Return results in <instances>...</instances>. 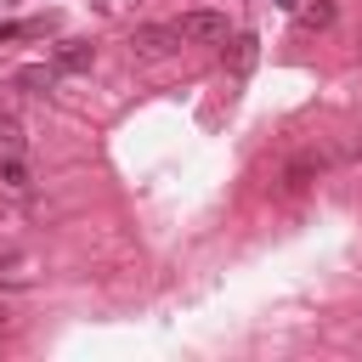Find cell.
Listing matches in <instances>:
<instances>
[{
  "mask_svg": "<svg viewBox=\"0 0 362 362\" xmlns=\"http://www.w3.org/2000/svg\"><path fill=\"white\" fill-rule=\"evenodd\" d=\"M175 45H181L175 23H141V28H130V51L136 57H170Z\"/></svg>",
  "mask_w": 362,
  "mask_h": 362,
  "instance_id": "cell-1",
  "label": "cell"
},
{
  "mask_svg": "<svg viewBox=\"0 0 362 362\" xmlns=\"http://www.w3.org/2000/svg\"><path fill=\"white\" fill-rule=\"evenodd\" d=\"M175 28H181V40H198V45H221V40L232 34L226 11H187Z\"/></svg>",
  "mask_w": 362,
  "mask_h": 362,
  "instance_id": "cell-2",
  "label": "cell"
},
{
  "mask_svg": "<svg viewBox=\"0 0 362 362\" xmlns=\"http://www.w3.org/2000/svg\"><path fill=\"white\" fill-rule=\"evenodd\" d=\"M0 192H6V198H28V192H34V170H28L23 153L0 158Z\"/></svg>",
  "mask_w": 362,
  "mask_h": 362,
  "instance_id": "cell-3",
  "label": "cell"
},
{
  "mask_svg": "<svg viewBox=\"0 0 362 362\" xmlns=\"http://www.w3.org/2000/svg\"><path fill=\"white\" fill-rule=\"evenodd\" d=\"M51 62H57V74H85V68L96 62V45H90V40H62V45L51 51Z\"/></svg>",
  "mask_w": 362,
  "mask_h": 362,
  "instance_id": "cell-4",
  "label": "cell"
},
{
  "mask_svg": "<svg viewBox=\"0 0 362 362\" xmlns=\"http://www.w3.org/2000/svg\"><path fill=\"white\" fill-rule=\"evenodd\" d=\"M11 85H23L28 96H45V90H57V62H28L11 74Z\"/></svg>",
  "mask_w": 362,
  "mask_h": 362,
  "instance_id": "cell-5",
  "label": "cell"
},
{
  "mask_svg": "<svg viewBox=\"0 0 362 362\" xmlns=\"http://www.w3.org/2000/svg\"><path fill=\"white\" fill-rule=\"evenodd\" d=\"M317 170H322V153H300V158L283 170V192H300V187H305Z\"/></svg>",
  "mask_w": 362,
  "mask_h": 362,
  "instance_id": "cell-6",
  "label": "cell"
},
{
  "mask_svg": "<svg viewBox=\"0 0 362 362\" xmlns=\"http://www.w3.org/2000/svg\"><path fill=\"white\" fill-rule=\"evenodd\" d=\"M255 57H260V40H255V34H238V40H232V51H226V68H232V74H249V68H255Z\"/></svg>",
  "mask_w": 362,
  "mask_h": 362,
  "instance_id": "cell-7",
  "label": "cell"
},
{
  "mask_svg": "<svg viewBox=\"0 0 362 362\" xmlns=\"http://www.w3.org/2000/svg\"><path fill=\"white\" fill-rule=\"evenodd\" d=\"M11 153H28V136H23V124H17V119H6V113H0V158H11Z\"/></svg>",
  "mask_w": 362,
  "mask_h": 362,
  "instance_id": "cell-8",
  "label": "cell"
},
{
  "mask_svg": "<svg viewBox=\"0 0 362 362\" xmlns=\"http://www.w3.org/2000/svg\"><path fill=\"white\" fill-rule=\"evenodd\" d=\"M334 23V0H311V6H300V28H328Z\"/></svg>",
  "mask_w": 362,
  "mask_h": 362,
  "instance_id": "cell-9",
  "label": "cell"
},
{
  "mask_svg": "<svg viewBox=\"0 0 362 362\" xmlns=\"http://www.w3.org/2000/svg\"><path fill=\"white\" fill-rule=\"evenodd\" d=\"M23 272H28V255L6 243V249H0V277H23Z\"/></svg>",
  "mask_w": 362,
  "mask_h": 362,
  "instance_id": "cell-10",
  "label": "cell"
},
{
  "mask_svg": "<svg viewBox=\"0 0 362 362\" xmlns=\"http://www.w3.org/2000/svg\"><path fill=\"white\" fill-rule=\"evenodd\" d=\"M277 6H283V11H300V0H277Z\"/></svg>",
  "mask_w": 362,
  "mask_h": 362,
  "instance_id": "cell-11",
  "label": "cell"
}]
</instances>
